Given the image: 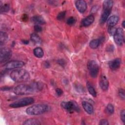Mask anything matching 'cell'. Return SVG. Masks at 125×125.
Listing matches in <instances>:
<instances>
[{
  "instance_id": "cell-1",
  "label": "cell",
  "mask_w": 125,
  "mask_h": 125,
  "mask_svg": "<svg viewBox=\"0 0 125 125\" xmlns=\"http://www.w3.org/2000/svg\"><path fill=\"white\" fill-rule=\"evenodd\" d=\"M42 88V85L39 83L32 84H21L16 86L14 92L17 95H24L32 94L39 91Z\"/></svg>"
},
{
  "instance_id": "cell-2",
  "label": "cell",
  "mask_w": 125,
  "mask_h": 125,
  "mask_svg": "<svg viewBox=\"0 0 125 125\" xmlns=\"http://www.w3.org/2000/svg\"><path fill=\"white\" fill-rule=\"evenodd\" d=\"M10 76L12 80L17 83H22L28 81L30 79L29 73L24 69H16L12 71Z\"/></svg>"
},
{
  "instance_id": "cell-3",
  "label": "cell",
  "mask_w": 125,
  "mask_h": 125,
  "mask_svg": "<svg viewBox=\"0 0 125 125\" xmlns=\"http://www.w3.org/2000/svg\"><path fill=\"white\" fill-rule=\"evenodd\" d=\"M48 110V105L44 104H37L32 105L26 109V113L29 115H39L42 114Z\"/></svg>"
},
{
  "instance_id": "cell-4",
  "label": "cell",
  "mask_w": 125,
  "mask_h": 125,
  "mask_svg": "<svg viewBox=\"0 0 125 125\" xmlns=\"http://www.w3.org/2000/svg\"><path fill=\"white\" fill-rule=\"evenodd\" d=\"M34 102V100L32 97H25L16 101L10 104L9 106L12 108H18L30 105Z\"/></svg>"
},
{
  "instance_id": "cell-5",
  "label": "cell",
  "mask_w": 125,
  "mask_h": 125,
  "mask_svg": "<svg viewBox=\"0 0 125 125\" xmlns=\"http://www.w3.org/2000/svg\"><path fill=\"white\" fill-rule=\"evenodd\" d=\"M61 105L64 109L71 113L74 111L79 112L80 111V108L78 104L74 101L62 102L61 103Z\"/></svg>"
},
{
  "instance_id": "cell-6",
  "label": "cell",
  "mask_w": 125,
  "mask_h": 125,
  "mask_svg": "<svg viewBox=\"0 0 125 125\" xmlns=\"http://www.w3.org/2000/svg\"><path fill=\"white\" fill-rule=\"evenodd\" d=\"M87 68L91 77L93 78H96L99 71V67L97 62L94 60L90 61L87 63Z\"/></svg>"
},
{
  "instance_id": "cell-7",
  "label": "cell",
  "mask_w": 125,
  "mask_h": 125,
  "mask_svg": "<svg viewBox=\"0 0 125 125\" xmlns=\"http://www.w3.org/2000/svg\"><path fill=\"white\" fill-rule=\"evenodd\" d=\"M12 56L11 50L7 47H2L0 50V62L1 63L7 61Z\"/></svg>"
},
{
  "instance_id": "cell-8",
  "label": "cell",
  "mask_w": 125,
  "mask_h": 125,
  "mask_svg": "<svg viewBox=\"0 0 125 125\" xmlns=\"http://www.w3.org/2000/svg\"><path fill=\"white\" fill-rule=\"evenodd\" d=\"M113 36L115 42L118 45H122L124 41V32L123 29L120 27L116 29V32Z\"/></svg>"
},
{
  "instance_id": "cell-9",
  "label": "cell",
  "mask_w": 125,
  "mask_h": 125,
  "mask_svg": "<svg viewBox=\"0 0 125 125\" xmlns=\"http://www.w3.org/2000/svg\"><path fill=\"white\" fill-rule=\"evenodd\" d=\"M24 65V62L21 61H12L8 62L4 65V67L7 70H11L21 68Z\"/></svg>"
},
{
  "instance_id": "cell-10",
  "label": "cell",
  "mask_w": 125,
  "mask_h": 125,
  "mask_svg": "<svg viewBox=\"0 0 125 125\" xmlns=\"http://www.w3.org/2000/svg\"><path fill=\"white\" fill-rule=\"evenodd\" d=\"M75 5L77 9L81 13H84L87 9V4L83 0H77L75 2Z\"/></svg>"
},
{
  "instance_id": "cell-11",
  "label": "cell",
  "mask_w": 125,
  "mask_h": 125,
  "mask_svg": "<svg viewBox=\"0 0 125 125\" xmlns=\"http://www.w3.org/2000/svg\"><path fill=\"white\" fill-rule=\"evenodd\" d=\"M99 85L100 88L103 91L107 90L109 87V83L106 77L104 75H101L100 78Z\"/></svg>"
},
{
  "instance_id": "cell-12",
  "label": "cell",
  "mask_w": 125,
  "mask_h": 125,
  "mask_svg": "<svg viewBox=\"0 0 125 125\" xmlns=\"http://www.w3.org/2000/svg\"><path fill=\"white\" fill-rule=\"evenodd\" d=\"M121 61L119 58H116L109 62V68L113 70H117L118 69L121 65Z\"/></svg>"
},
{
  "instance_id": "cell-13",
  "label": "cell",
  "mask_w": 125,
  "mask_h": 125,
  "mask_svg": "<svg viewBox=\"0 0 125 125\" xmlns=\"http://www.w3.org/2000/svg\"><path fill=\"white\" fill-rule=\"evenodd\" d=\"M94 17L92 15H90L84 18L81 22V25L84 27H87L91 25L94 21Z\"/></svg>"
},
{
  "instance_id": "cell-14",
  "label": "cell",
  "mask_w": 125,
  "mask_h": 125,
  "mask_svg": "<svg viewBox=\"0 0 125 125\" xmlns=\"http://www.w3.org/2000/svg\"><path fill=\"white\" fill-rule=\"evenodd\" d=\"M104 38L102 37L99 39H96L91 40L89 42L90 47L92 49L97 48L99 46L100 43L104 41Z\"/></svg>"
},
{
  "instance_id": "cell-15",
  "label": "cell",
  "mask_w": 125,
  "mask_h": 125,
  "mask_svg": "<svg viewBox=\"0 0 125 125\" xmlns=\"http://www.w3.org/2000/svg\"><path fill=\"white\" fill-rule=\"evenodd\" d=\"M82 105L84 109V110L89 114H91L93 113L94 109L92 105L86 102V101H83L82 102Z\"/></svg>"
},
{
  "instance_id": "cell-16",
  "label": "cell",
  "mask_w": 125,
  "mask_h": 125,
  "mask_svg": "<svg viewBox=\"0 0 125 125\" xmlns=\"http://www.w3.org/2000/svg\"><path fill=\"white\" fill-rule=\"evenodd\" d=\"M31 21L37 25L44 24L45 23V21L43 18L40 15H36L31 18Z\"/></svg>"
},
{
  "instance_id": "cell-17",
  "label": "cell",
  "mask_w": 125,
  "mask_h": 125,
  "mask_svg": "<svg viewBox=\"0 0 125 125\" xmlns=\"http://www.w3.org/2000/svg\"><path fill=\"white\" fill-rule=\"evenodd\" d=\"M119 20V18L117 16L113 15L107 19V23L109 27H114L118 23Z\"/></svg>"
},
{
  "instance_id": "cell-18",
  "label": "cell",
  "mask_w": 125,
  "mask_h": 125,
  "mask_svg": "<svg viewBox=\"0 0 125 125\" xmlns=\"http://www.w3.org/2000/svg\"><path fill=\"white\" fill-rule=\"evenodd\" d=\"M110 13H111L110 10H104V12L101 15L100 20L101 23H104L107 21L109 15L110 14Z\"/></svg>"
},
{
  "instance_id": "cell-19",
  "label": "cell",
  "mask_w": 125,
  "mask_h": 125,
  "mask_svg": "<svg viewBox=\"0 0 125 125\" xmlns=\"http://www.w3.org/2000/svg\"><path fill=\"white\" fill-rule=\"evenodd\" d=\"M41 123L39 120L34 118L27 119L23 123L24 125H39Z\"/></svg>"
},
{
  "instance_id": "cell-20",
  "label": "cell",
  "mask_w": 125,
  "mask_h": 125,
  "mask_svg": "<svg viewBox=\"0 0 125 125\" xmlns=\"http://www.w3.org/2000/svg\"><path fill=\"white\" fill-rule=\"evenodd\" d=\"M86 87H87L88 91L90 93V94L94 97H96V96H97L96 91L95 88L93 87L92 84L90 82H87Z\"/></svg>"
},
{
  "instance_id": "cell-21",
  "label": "cell",
  "mask_w": 125,
  "mask_h": 125,
  "mask_svg": "<svg viewBox=\"0 0 125 125\" xmlns=\"http://www.w3.org/2000/svg\"><path fill=\"white\" fill-rule=\"evenodd\" d=\"M113 5V1L111 0H105L103 2V9L104 10H110Z\"/></svg>"
},
{
  "instance_id": "cell-22",
  "label": "cell",
  "mask_w": 125,
  "mask_h": 125,
  "mask_svg": "<svg viewBox=\"0 0 125 125\" xmlns=\"http://www.w3.org/2000/svg\"><path fill=\"white\" fill-rule=\"evenodd\" d=\"M74 87L75 89V90L81 94H83L84 93L85 91V89L83 87V86L79 83H76L74 84Z\"/></svg>"
},
{
  "instance_id": "cell-23",
  "label": "cell",
  "mask_w": 125,
  "mask_h": 125,
  "mask_svg": "<svg viewBox=\"0 0 125 125\" xmlns=\"http://www.w3.org/2000/svg\"><path fill=\"white\" fill-rule=\"evenodd\" d=\"M8 39V34L4 32L1 31L0 33V45L4 44Z\"/></svg>"
},
{
  "instance_id": "cell-24",
  "label": "cell",
  "mask_w": 125,
  "mask_h": 125,
  "mask_svg": "<svg viewBox=\"0 0 125 125\" xmlns=\"http://www.w3.org/2000/svg\"><path fill=\"white\" fill-rule=\"evenodd\" d=\"M33 53L34 55L38 58H41L43 56V51L42 49L40 47L35 48L33 50Z\"/></svg>"
},
{
  "instance_id": "cell-25",
  "label": "cell",
  "mask_w": 125,
  "mask_h": 125,
  "mask_svg": "<svg viewBox=\"0 0 125 125\" xmlns=\"http://www.w3.org/2000/svg\"><path fill=\"white\" fill-rule=\"evenodd\" d=\"M30 39L31 41L36 44H41L42 42V41L41 38L35 33H33L31 35Z\"/></svg>"
},
{
  "instance_id": "cell-26",
  "label": "cell",
  "mask_w": 125,
  "mask_h": 125,
  "mask_svg": "<svg viewBox=\"0 0 125 125\" xmlns=\"http://www.w3.org/2000/svg\"><path fill=\"white\" fill-rule=\"evenodd\" d=\"M105 110L108 114H112L114 112V107L111 104H109L107 105Z\"/></svg>"
},
{
  "instance_id": "cell-27",
  "label": "cell",
  "mask_w": 125,
  "mask_h": 125,
  "mask_svg": "<svg viewBox=\"0 0 125 125\" xmlns=\"http://www.w3.org/2000/svg\"><path fill=\"white\" fill-rule=\"evenodd\" d=\"M10 9V6L8 3H5L3 5H0L1 13L8 12Z\"/></svg>"
},
{
  "instance_id": "cell-28",
  "label": "cell",
  "mask_w": 125,
  "mask_h": 125,
  "mask_svg": "<svg viewBox=\"0 0 125 125\" xmlns=\"http://www.w3.org/2000/svg\"><path fill=\"white\" fill-rule=\"evenodd\" d=\"M65 15H66V11H61L58 14V15L57 16V20H58L59 21H62L64 19Z\"/></svg>"
},
{
  "instance_id": "cell-29",
  "label": "cell",
  "mask_w": 125,
  "mask_h": 125,
  "mask_svg": "<svg viewBox=\"0 0 125 125\" xmlns=\"http://www.w3.org/2000/svg\"><path fill=\"white\" fill-rule=\"evenodd\" d=\"M76 19L74 17H70L67 19L66 23L68 25H73L74 24H75V23L76 22Z\"/></svg>"
},
{
  "instance_id": "cell-30",
  "label": "cell",
  "mask_w": 125,
  "mask_h": 125,
  "mask_svg": "<svg viewBox=\"0 0 125 125\" xmlns=\"http://www.w3.org/2000/svg\"><path fill=\"white\" fill-rule=\"evenodd\" d=\"M118 94H119V96H120V97L123 99V100H125V90L124 89H122V88H121L119 90V91H118Z\"/></svg>"
},
{
  "instance_id": "cell-31",
  "label": "cell",
  "mask_w": 125,
  "mask_h": 125,
  "mask_svg": "<svg viewBox=\"0 0 125 125\" xmlns=\"http://www.w3.org/2000/svg\"><path fill=\"white\" fill-rule=\"evenodd\" d=\"M116 28L114 27H109L108 29V32L111 36H113L116 32Z\"/></svg>"
},
{
  "instance_id": "cell-32",
  "label": "cell",
  "mask_w": 125,
  "mask_h": 125,
  "mask_svg": "<svg viewBox=\"0 0 125 125\" xmlns=\"http://www.w3.org/2000/svg\"><path fill=\"white\" fill-rule=\"evenodd\" d=\"M120 117H121V119L122 121L124 123H125V111L124 109H123L121 111Z\"/></svg>"
},
{
  "instance_id": "cell-33",
  "label": "cell",
  "mask_w": 125,
  "mask_h": 125,
  "mask_svg": "<svg viewBox=\"0 0 125 125\" xmlns=\"http://www.w3.org/2000/svg\"><path fill=\"white\" fill-rule=\"evenodd\" d=\"M34 30L36 32H40L42 31V28L40 25L36 24L34 26Z\"/></svg>"
},
{
  "instance_id": "cell-34",
  "label": "cell",
  "mask_w": 125,
  "mask_h": 125,
  "mask_svg": "<svg viewBox=\"0 0 125 125\" xmlns=\"http://www.w3.org/2000/svg\"><path fill=\"white\" fill-rule=\"evenodd\" d=\"M56 93L57 94V95L59 96H61L63 94V91L62 90V89H61V88H57L56 89Z\"/></svg>"
},
{
  "instance_id": "cell-35",
  "label": "cell",
  "mask_w": 125,
  "mask_h": 125,
  "mask_svg": "<svg viewBox=\"0 0 125 125\" xmlns=\"http://www.w3.org/2000/svg\"><path fill=\"white\" fill-rule=\"evenodd\" d=\"M99 125H108V122L106 119H102L100 121Z\"/></svg>"
},
{
  "instance_id": "cell-36",
  "label": "cell",
  "mask_w": 125,
  "mask_h": 125,
  "mask_svg": "<svg viewBox=\"0 0 125 125\" xmlns=\"http://www.w3.org/2000/svg\"><path fill=\"white\" fill-rule=\"evenodd\" d=\"M58 63L62 66H64L65 64V62L63 59H60L58 61Z\"/></svg>"
},
{
  "instance_id": "cell-37",
  "label": "cell",
  "mask_w": 125,
  "mask_h": 125,
  "mask_svg": "<svg viewBox=\"0 0 125 125\" xmlns=\"http://www.w3.org/2000/svg\"><path fill=\"white\" fill-rule=\"evenodd\" d=\"M114 46H113V45H110L109 46V47H107V49H106V50H107V51H109V52H110V51H113L114 50Z\"/></svg>"
},
{
  "instance_id": "cell-38",
  "label": "cell",
  "mask_w": 125,
  "mask_h": 125,
  "mask_svg": "<svg viewBox=\"0 0 125 125\" xmlns=\"http://www.w3.org/2000/svg\"><path fill=\"white\" fill-rule=\"evenodd\" d=\"M11 88V87H3L1 88V90H9Z\"/></svg>"
},
{
  "instance_id": "cell-39",
  "label": "cell",
  "mask_w": 125,
  "mask_h": 125,
  "mask_svg": "<svg viewBox=\"0 0 125 125\" xmlns=\"http://www.w3.org/2000/svg\"><path fill=\"white\" fill-rule=\"evenodd\" d=\"M97 9H98V8H97V6H95L93 7V8H92V9H91V12H93V13L97 11Z\"/></svg>"
},
{
  "instance_id": "cell-40",
  "label": "cell",
  "mask_w": 125,
  "mask_h": 125,
  "mask_svg": "<svg viewBox=\"0 0 125 125\" xmlns=\"http://www.w3.org/2000/svg\"><path fill=\"white\" fill-rule=\"evenodd\" d=\"M28 19V16L27 15H25V14H24L23 16H22V20L23 21H25V20H27Z\"/></svg>"
},
{
  "instance_id": "cell-41",
  "label": "cell",
  "mask_w": 125,
  "mask_h": 125,
  "mask_svg": "<svg viewBox=\"0 0 125 125\" xmlns=\"http://www.w3.org/2000/svg\"><path fill=\"white\" fill-rule=\"evenodd\" d=\"M21 42H22L23 43L25 44H27L29 43V41H27V40H22L21 41Z\"/></svg>"
},
{
  "instance_id": "cell-42",
  "label": "cell",
  "mask_w": 125,
  "mask_h": 125,
  "mask_svg": "<svg viewBox=\"0 0 125 125\" xmlns=\"http://www.w3.org/2000/svg\"><path fill=\"white\" fill-rule=\"evenodd\" d=\"M44 66H45L46 67H49L50 66V64H49V63L48 62H45V63H44Z\"/></svg>"
},
{
  "instance_id": "cell-43",
  "label": "cell",
  "mask_w": 125,
  "mask_h": 125,
  "mask_svg": "<svg viewBox=\"0 0 125 125\" xmlns=\"http://www.w3.org/2000/svg\"><path fill=\"white\" fill-rule=\"evenodd\" d=\"M125 21H123V22H122V26H123V28H125Z\"/></svg>"
}]
</instances>
